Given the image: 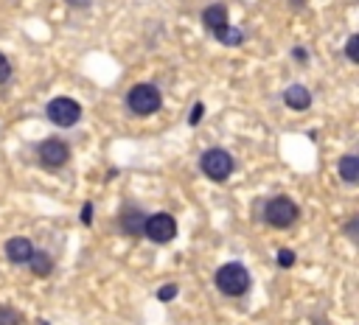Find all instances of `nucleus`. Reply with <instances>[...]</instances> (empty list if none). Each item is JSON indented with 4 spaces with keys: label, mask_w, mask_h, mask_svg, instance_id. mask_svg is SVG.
Returning <instances> with one entry per match:
<instances>
[{
    "label": "nucleus",
    "mask_w": 359,
    "mask_h": 325,
    "mask_svg": "<svg viewBox=\"0 0 359 325\" xmlns=\"http://www.w3.org/2000/svg\"><path fill=\"white\" fill-rule=\"evenodd\" d=\"M37 157H39V162L45 169H62L68 162V157H70V151H68V146L62 140L48 138V140H42L37 146Z\"/></svg>",
    "instance_id": "0eeeda50"
},
{
    "label": "nucleus",
    "mask_w": 359,
    "mask_h": 325,
    "mask_svg": "<svg viewBox=\"0 0 359 325\" xmlns=\"http://www.w3.org/2000/svg\"><path fill=\"white\" fill-rule=\"evenodd\" d=\"M337 169H340V177H342L348 185H356V182H359V157H356V154H345V157L337 162Z\"/></svg>",
    "instance_id": "f8f14e48"
},
{
    "label": "nucleus",
    "mask_w": 359,
    "mask_h": 325,
    "mask_svg": "<svg viewBox=\"0 0 359 325\" xmlns=\"http://www.w3.org/2000/svg\"><path fill=\"white\" fill-rule=\"evenodd\" d=\"M9 76H12V62L0 54V85H3V81H9Z\"/></svg>",
    "instance_id": "6ab92c4d"
},
{
    "label": "nucleus",
    "mask_w": 359,
    "mask_h": 325,
    "mask_svg": "<svg viewBox=\"0 0 359 325\" xmlns=\"http://www.w3.org/2000/svg\"><path fill=\"white\" fill-rule=\"evenodd\" d=\"M81 224H93V205H81Z\"/></svg>",
    "instance_id": "412c9836"
},
{
    "label": "nucleus",
    "mask_w": 359,
    "mask_h": 325,
    "mask_svg": "<svg viewBox=\"0 0 359 325\" xmlns=\"http://www.w3.org/2000/svg\"><path fill=\"white\" fill-rule=\"evenodd\" d=\"M174 297H177V286H174V283H166V286L157 289V300L160 303H171Z\"/></svg>",
    "instance_id": "f3484780"
},
{
    "label": "nucleus",
    "mask_w": 359,
    "mask_h": 325,
    "mask_svg": "<svg viewBox=\"0 0 359 325\" xmlns=\"http://www.w3.org/2000/svg\"><path fill=\"white\" fill-rule=\"evenodd\" d=\"M48 118L57 127H76L81 118V107L73 98H54L48 104Z\"/></svg>",
    "instance_id": "423d86ee"
},
{
    "label": "nucleus",
    "mask_w": 359,
    "mask_h": 325,
    "mask_svg": "<svg viewBox=\"0 0 359 325\" xmlns=\"http://www.w3.org/2000/svg\"><path fill=\"white\" fill-rule=\"evenodd\" d=\"M295 59H298V62H306V48H295Z\"/></svg>",
    "instance_id": "b1692460"
},
{
    "label": "nucleus",
    "mask_w": 359,
    "mask_h": 325,
    "mask_svg": "<svg viewBox=\"0 0 359 325\" xmlns=\"http://www.w3.org/2000/svg\"><path fill=\"white\" fill-rule=\"evenodd\" d=\"M345 56H348L351 62H359V36H356V34H351V36H348V45H345Z\"/></svg>",
    "instance_id": "dca6fc26"
},
{
    "label": "nucleus",
    "mask_w": 359,
    "mask_h": 325,
    "mask_svg": "<svg viewBox=\"0 0 359 325\" xmlns=\"http://www.w3.org/2000/svg\"><path fill=\"white\" fill-rule=\"evenodd\" d=\"M216 289L228 297H239L250 289V272L242 264H224L216 269Z\"/></svg>",
    "instance_id": "f257e3e1"
},
{
    "label": "nucleus",
    "mask_w": 359,
    "mask_h": 325,
    "mask_svg": "<svg viewBox=\"0 0 359 325\" xmlns=\"http://www.w3.org/2000/svg\"><path fill=\"white\" fill-rule=\"evenodd\" d=\"M356 224H359V219H351V222H348V227H345V233H348L351 238H353V233H356Z\"/></svg>",
    "instance_id": "5701e85b"
},
{
    "label": "nucleus",
    "mask_w": 359,
    "mask_h": 325,
    "mask_svg": "<svg viewBox=\"0 0 359 325\" xmlns=\"http://www.w3.org/2000/svg\"><path fill=\"white\" fill-rule=\"evenodd\" d=\"M28 266H31V272H34L37 277H45V275H51L54 261H51V255L45 253V250H34L31 258H28Z\"/></svg>",
    "instance_id": "ddd939ff"
},
{
    "label": "nucleus",
    "mask_w": 359,
    "mask_h": 325,
    "mask_svg": "<svg viewBox=\"0 0 359 325\" xmlns=\"http://www.w3.org/2000/svg\"><path fill=\"white\" fill-rule=\"evenodd\" d=\"M202 171L213 180V182H224L231 174H233V157L224 151V149H208L200 160Z\"/></svg>",
    "instance_id": "7ed1b4c3"
},
{
    "label": "nucleus",
    "mask_w": 359,
    "mask_h": 325,
    "mask_svg": "<svg viewBox=\"0 0 359 325\" xmlns=\"http://www.w3.org/2000/svg\"><path fill=\"white\" fill-rule=\"evenodd\" d=\"M144 222H146V216L141 208H126L121 216V230L126 235H144Z\"/></svg>",
    "instance_id": "1a4fd4ad"
},
{
    "label": "nucleus",
    "mask_w": 359,
    "mask_h": 325,
    "mask_svg": "<svg viewBox=\"0 0 359 325\" xmlns=\"http://www.w3.org/2000/svg\"><path fill=\"white\" fill-rule=\"evenodd\" d=\"M23 322V314L12 306H0V325H20Z\"/></svg>",
    "instance_id": "2eb2a0df"
},
{
    "label": "nucleus",
    "mask_w": 359,
    "mask_h": 325,
    "mask_svg": "<svg viewBox=\"0 0 359 325\" xmlns=\"http://www.w3.org/2000/svg\"><path fill=\"white\" fill-rule=\"evenodd\" d=\"M284 104L289 109H309L311 107V93L303 87V85H292L287 93H284Z\"/></svg>",
    "instance_id": "9b49d317"
},
{
    "label": "nucleus",
    "mask_w": 359,
    "mask_h": 325,
    "mask_svg": "<svg viewBox=\"0 0 359 325\" xmlns=\"http://www.w3.org/2000/svg\"><path fill=\"white\" fill-rule=\"evenodd\" d=\"M213 34H216L219 43H224V45H242V39H244L242 28H231V25H224V28H219Z\"/></svg>",
    "instance_id": "4468645a"
},
{
    "label": "nucleus",
    "mask_w": 359,
    "mask_h": 325,
    "mask_svg": "<svg viewBox=\"0 0 359 325\" xmlns=\"http://www.w3.org/2000/svg\"><path fill=\"white\" fill-rule=\"evenodd\" d=\"M160 104H163V96L155 85H135L126 93V107L135 115H152V112L160 109Z\"/></svg>",
    "instance_id": "f03ea898"
},
{
    "label": "nucleus",
    "mask_w": 359,
    "mask_h": 325,
    "mask_svg": "<svg viewBox=\"0 0 359 325\" xmlns=\"http://www.w3.org/2000/svg\"><path fill=\"white\" fill-rule=\"evenodd\" d=\"M202 23H205V28H211V31L224 28V25H228V6H224V3H211V6L202 12Z\"/></svg>",
    "instance_id": "9d476101"
},
{
    "label": "nucleus",
    "mask_w": 359,
    "mask_h": 325,
    "mask_svg": "<svg viewBox=\"0 0 359 325\" xmlns=\"http://www.w3.org/2000/svg\"><path fill=\"white\" fill-rule=\"evenodd\" d=\"M68 3H70L73 9H87L90 3H93V0H68Z\"/></svg>",
    "instance_id": "4be33fe9"
},
{
    "label": "nucleus",
    "mask_w": 359,
    "mask_h": 325,
    "mask_svg": "<svg viewBox=\"0 0 359 325\" xmlns=\"http://www.w3.org/2000/svg\"><path fill=\"white\" fill-rule=\"evenodd\" d=\"M202 115H205V107H202V101H197V104H194V109H191V118H188V124H191V127H197L200 120H202Z\"/></svg>",
    "instance_id": "aec40b11"
},
{
    "label": "nucleus",
    "mask_w": 359,
    "mask_h": 325,
    "mask_svg": "<svg viewBox=\"0 0 359 325\" xmlns=\"http://www.w3.org/2000/svg\"><path fill=\"white\" fill-rule=\"evenodd\" d=\"M31 253H34V244L26 235H14V238L6 241V258L12 264H28Z\"/></svg>",
    "instance_id": "6e6552de"
},
{
    "label": "nucleus",
    "mask_w": 359,
    "mask_h": 325,
    "mask_svg": "<svg viewBox=\"0 0 359 325\" xmlns=\"http://www.w3.org/2000/svg\"><path fill=\"white\" fill-rule=\"evenodd\" d=\"M264 219L266 224H273V227H292V222L298 219V205L289 199V196H275V199H269V205L264 211Z\"/></svg>",
    "instance_id": "20e7f679"
},
{
    "label": "nucleus",
    "mask_w": 359,
    "mask_h": 325,
    "mask_svg": "<svg viewBox=\"0 0 359 325\" xmlns=\"http://www.w3.org/2000/svg\"><path fill=\"white\" fill-rule=\"evenodd\" d=\"M278 266L281 269H289V266H295V253L292 250H278Z\"/></svg>",
    "instance_id": "a211bd4d"
},
{
    "label": "nucleus",
    "mask_w": 359,
    "mask_h": 325,
    "mask_svg": "<svg viewBox=\"0 0 359 325\" xmlns=\"http://www.w3.org/2000/svg\"><path fill=\"white\" fill-rule=\"evenodd\" d=\"M144 235L155 244H168L174 235H177V222L174 216L168 213H155V216H146L144 222Z\"/></svg>",
    "instance_id": "39448f33"
}]
</instances>
